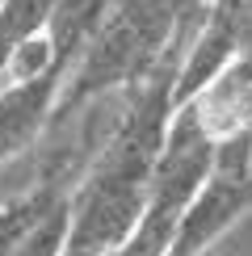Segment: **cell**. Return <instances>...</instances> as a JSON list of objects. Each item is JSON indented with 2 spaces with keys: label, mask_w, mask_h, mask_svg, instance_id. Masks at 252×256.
Here are the masks:
<instances>
[{
  "label": "cell",
  "mask_w": 252,
  "mask_h": 256,
  "mask_svg": "<svg viewBox=\"0 0 252 256\" xmlns=\"http://www.w3.org/2000/svg\"><path fill=\"white\" fill-rule=\"evenodd\" d=\"M248 210H252V180L210 172L202 180V189L189 198V206L181 210L164 256H202V252H210Z\"/></svg>",
  "instance_id": "6da1fadb"
},
{
  "label": "cell",
  "mask_w": 252,
  "mask_h": 256,
  "mask_svg": "<svg viewBox=\"0 0 252 256\" xmlns=\"http://www.w3.org/2000/svg\"><path fill=\"white\" fill-rule=\"evenodd\" d=\"M59 84H63V68L17 84H0V168L38 143V134L46 130V122L59 110Z\"/></svg>",
  "instance_id": "7a4b0ae2"
},
{
  "label": "cell",
  "mask_w": 252,
  "mask_h": 256,
  "mask_svg": "<svg viewBox=\"0 0 252 256\" xmlns=\"http://www.w3.org/2000/svg\"><path fill=\"white\" fill-rule=\"evenodd\" d=\"M55 8L59 0H0V72L21 42L50 26Z\"/></svg>",
  "instance_id": "3957f363"
}]
</instances>
